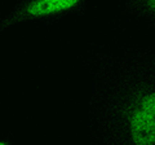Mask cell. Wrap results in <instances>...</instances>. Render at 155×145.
<instances>
[{"label": "cell", "instance_id": "obj_1", "mask_svg": "<svg viewBox=\"0 0 155 145\" xmlns=\"http://www.w3.org/2000/svg\"><path fill=\"white\" fill-rule=\"evenodd\" d=\"M129 131L134 144H155V92L145 95L130 113Z\"/></svg>", "mask_w": 155, "mask_h": 145}, {"label": "cell", "instance_id": "obj_2", "mask_svg": "<svg viewBox=\"0 0 155 145\" xmlns=\"http://www.w3.org/2000/svg\"><path fill=\"white\" fill-rule=\"evenodd\" d=\"M79 2L80 0H32L11 21L5 22L3 26H8L11 23L22 21L26 17H44L58 12H64L74 8Z\"/></svg>", "mask_w": 155, "mask_h": 145}, {"label": "cell", "instance_id": "obj_3", "mask_svg": "<svg viewBox=\"0 0 155 145\" xmlns=\"http://www.w3.org/2000/svg\"><path fill=\"white\" fill-rule=\"evenodd\" d=\"M147 2V7L150 8V11L155 12V0H146Z\"/></svg>", "mask_w": 155, "mask_h": 145}]
</instances>
